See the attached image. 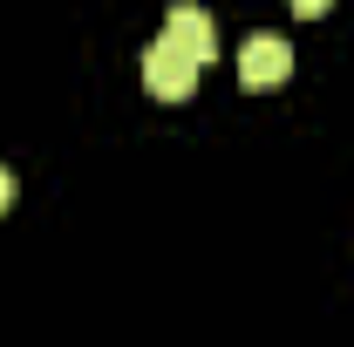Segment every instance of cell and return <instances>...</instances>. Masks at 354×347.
Here are the masks:
<instances>
[{"instance_id": "4", "label": "cell", "mask_w": 354, "mask_h": 347, "mask_svg": "<svg viewBox=\"0 0 354 347\" xmlns=\"http://www.w3.org/2000/svg\"><path fill=\"white\" fill-rule=\"evenodd\" d=\"M286 7H293V14H307V21H313V14H327L334 0H286Z\"/></svg>"}, {"instance_id": "1", "label": "cell", "mask_w": 354, "mask_h": 347, "mask_svg": "<svg viewBox=\"0 0 354 347\" xmlns=\"http://www.w3.org/2000/svg\"><path fill=\"white\" fill-rule=\"evenodd\" d=\"M198 68H205V62H198L191 48H177L171 35H164V41L143 55V88H150L157 102H184V95L198 88Z\"/></svg>"}, {"instance_id": "5", "label": "cell", "mask_w": 354, "mask_h": 347, "mask_svg": "<svg viewBox=\"0 0 354 347\" xmlns=\"http://www.w3.org/2000/svg\"><path fill=\"white\" fill-rule=\"evenodd\" d=\"M7 205H14V171L0 164V218H7Z\"/></svg>"}, {"instance_id": "3", "label": "cell", "mask_w": 354, "mask_h": 347, "mask_svg": "<svg viewBox=\"0 0 354 347\" xmlns=\"http://www.w3.org/2000/svg\"><path fill=\"white\" fill-rule=\"evenodd\" d=\"M164 35H171L177 48H191L198 62H212V55H218V28H212V14H205L198 0H177L171 14H164Z\"/></svg>"}, {"instance_id": "2", "label": "cell", "mask_w": 354, "mask_h": 347, "mask_svg": "<svg viewBox=\"0 0 354 347\" xmlns=\"http://www.w3.org/2000/svg\"><path fill=\"white\" fill-rule=\"evenodd\" d=\"M293 75V48L286 35H252V41L239 48V82L245 88H279Z\"/></svg>"}]
</instances>
